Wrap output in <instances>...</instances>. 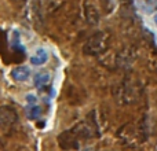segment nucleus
I'll use <instances>...</instances> for the list:
<instances>
[{
    "label": "nucleus",
    "instance_id": "obj_1",
    "mask_svg": "<svg viewBox=\"0 0 157 151\" xmlns=\"http://www.w3.org/2000/svg\"><path fill=\"white\" fill-rule=\"evenodd\" d=\"M58 7H59L58 0H33L29 8V19L35 25H40Z\"/></svg>",
    "mask_w": 157,
    "mask_h": 151
},
{
    "label": "nucleus",
    "instance_id": "obj_2",
    "mask_svg": "<svg viewBox=\"0 0 157 151\" xmlns=\"http://www.w3.org/2000/svg\"><path fill=\"white\" fill-rule=\"evenodd\" d=\"M109 44H110V35L105 30H99L87 39L86 44L83 46V52L90 57H98L109 48Z\"/></svg>",
    "mask_w": 157,
    "mask_h": 151
},
{
    "label": "nucleus",
    "instance_id": "obj_3",
    "mask_svg": "<svg viewBox=\"0 0 157 151\" xmlns=\"http://www.w3.org/2000/svg\"><path fill=\"white\" fill-rule=\"evenodd\" d=\"M81 139L77 136V133L73 131V128L62 132L58 136V144L63 150H78L81 147Z\"/></svg>",
    "mask_w": 157,
    "mask_h": 151
},
{
    "label": "nucleus",
    "instance_id": "obj_4",
    "mask_svg": "<svg viewBox=\"0 0 157 151\" xmlns=\"http://www.w3.org/2000/svg\"><path fill=\"white\" fill-rule=\"evenodd\" d=\"M18 120V114L11 106H2L0 107V129L7 131L13 127Z\"/></svg>",
    "mask_w": 157,
    "mask_h": 151
},
{
    "label": "nucleus",
    "instance_id": "obj_5",
    "mask_svg": "<svg viewBox=\"0 0 157 151\" xmlns=\"http://www.w3.org/2000/svg\"><path fill=\"white\" fill-rule=\"evenodd\" d=\"M84 17H86V21L88 22L90 25H98L101 21V17H102V13L98 8V6L95 4L92 0H87L86 4H84Z\"/></svg>",
    "mask_w": 157,
    "mask_h": 151
},
{
    "label": "nucleus",
    "instance_id": "obj_6",
    "mask_svg": "<svg viewBox=\"0 0 157 151\" xmlns=\"http://www.w3.org/2000/svg\"><path fill=\"white\" fill-rule=\"evenodd\" d=\"M119 96L121 98V103H131L136 99L138 96V91H136V85L132 83H123V85L119 89Z\"/></svg>",
    "mask_w": 157,
    "mask_h": 151
},
{
    "label": "nucleus",
    "instance_id": "obj_7",
    "mask_svg": "<svg viewBox=\"0 0 157 151\" xmlns=\"http://www.w3.org/2000/svg\"><path fill=\"white\" fill-rule=\"evenodd\" d=\"M11 77L15 81H18V83L26 81L30 77V69L26 68V66H17V68H14L11 70Z\"/></svg>",
    "mask_w": 157,
    "mask_h": 151
},
{
    "label": "nucleus",
    "instance_id": "obj_8",
    "mask_svg": "<svg viewBox=\"0 0 157 151\" xmlns=\"http://www.w3.org/2000/svg\"><path fill=\"white\" fill-rule=\"evenodd\" d=\"M48 61V52L43 48H39L37 51L35 52V55L30 57V63L35 66H39V65H44V63Z\"/></svg>",
    "mask_w": 157,
    "mask_h": 151
},
{
    "label": "nucleus",
    "instance_id": "obj_9",
    "mask_svg": "<svg viewBox=\"0 0 157 151\" xmlns=\"http://www.w3.org/2000/svg\"><path fill=\"white\" fill-rule=\"evenodd\" d=\"M50 80H51L50 74L47 73V72H43V73H37L35 76L33 83H35V85L39 89H44L46 87L50 85Z\"/></svg>",
    "mask_w": 157,
    "mask_h": 151
},
{
    "label": "nucleus",
    "instance_id": "obj_10",
    "mask_svg": "<svg viewBox=\"0 0 157 151\" xmlns=\"http://www.w3.org/2000/svg\"><path fill=\"white\" fill-rule=\"evenodd\" d=\"M136 2L145 13H153L157 10V0H136Z\"/></svg>",
    "mask_w": 157,
    "mask_h": 151
},
{
    "label": "nucleus",
    "instance_id": "obj_11",
    "mask_svg": "<svg viewBox=\"0 0 157 151\" xmlns=\"http://www.w3.org/2000/svg\"><path fill=\"white\" fill-rule=\"evenodd\" d=\"M41 114V109L37 105H30L29 110H28V117H29L30 120H36L39 118Z\"/></svg>",
    "mask_w": 157,
    "mask_h": 151
},
{
    "label": "nucleus",
    "instance_id": "obj_12",
    "mask_svg": "<svg viewBox=\"0 0 157 151\" xmlns=\"http://www.w3.org/2000/svg\"><path fill=\"white\" fill-rule=\"evenodd\" d=\"M26 100H28V102L35 103V102H36V98H35V96H32V95H28V96H26Z\"/></svg>",
    "mask_w": 157,
    "mask_h": 151
},
{
    "label": "nucleus",
    "instance_id": "obj_13",
    "mask_svg": "<svg viewBox=\"0 0 157 151\" xmlns=\"http://www.w3.org/2000/svg\"><path fill=\"white\" fill-rule=\"evenodd\" d=\"M155 22H156V25H157V14H156V17H155Z\"/></svg>",
    "mask_w": 157,
    "mask_h": 151
},
{
    "label": "nucleus",
    "instance_id": "obj_14",
    "mask_svg": "<svg viewBox=\"0 0 157 151\" xmlns=\"http://www.w3.org/2000/svg\"><path fill=\"white\" fill-rule=\"evenodd\" d=\"M3 147H4V144H3V143H0V149H3Z\"/></svg>",
    "mask_w": 157,
    "mask_h": 151
},
{
    "label": "nucleus",
    "instance_id": "obj_15",
    "mask_svg": "<svg viewBox=\"0 0 157 151\" xmlns=\"http://www.w3.org/2000/svg\"><path fill=\"white\" fill-rule=\"evenodd\" d=\"M15 2H25V0H15Z\"/></svg>",
    "mask_w": 157,
    "mask_h": 151
}]
</instances>
